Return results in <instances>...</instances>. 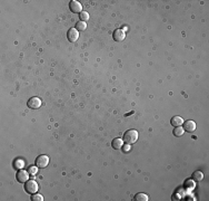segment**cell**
<instances>
[{"instance_id":"6da1fadb","label":"cell","mask_w":209,"mask_h":201,"mask_svg":"<svg viewBox=\"0 0 209 201\" xmlns=\"http://www.w3.org/2000/svg\"><path fill=\"white\" fill-rule=\"evenodd\" d=\"M138 140V132L136 130H128L124 134V141L127 144H134Z\"/></svg>"},{"instance_id":"5bb4252c","label":"cell","mask_w":209,"mask_h":201,"mask_svg":"<svg viewBox=\"0 0 209 201\" xmlns=\"http://www.w3.org/2000/svg\"><path fill=\"white\" fill-rule=\"evenodd\" d=\"M86 28H87V24L85 22H78L76 24V29L78 31H84L86 30Z\"/></svg>"},{"instance_id":"30bf717a","label":"cell","mask_w":209,"mask_h":201,"mask_svg":"<svg viewBox=\"0 0 209 201\" xmlns=\"http://www.w3.org/2000/svg\"><path fill=\"white\" fill-rule=\"evenodd\" d=\"M170 123H171V125L174 128H176V126H181L183 123H184V119L180 117V116H174L171 119V121H170Z\"/></svg>"},{"instance_id":"5b68a950","label":"cell","mask_w":209,"mask_h":201,"mask_svg":"<svg viewBox=\"0 0 209 201\" xmlns=\"http://www.w3.org/2000/svg\"><path fill=\"white\" fill-rule=\"evenodd\" d=\"M69 9L71 10V13H81V10H82V6L80 2L78 1H76V0H71L70 2H69Z\"/></svg>"},{"instance_id":"9a60e30c","label":"cell","mask_w":209,"mask_h":201,"mask_svg":"<svg viewBox=\"0 0 209 201\" xmlns=\"http://www.w3.org/2000/svg\"><path fill=\"white\" fill-rule=\"evenodd\" d=\"M192 179L195 180V181H201V180L204 179V173H202L201 171L194 172V174H192Z\"/></svg>"},{"instance_id":"44dd1931","label":"cell","mask_w":209,"mask_h":201,"mask_svg":"<svg viewBox=\"0 0 209 201\" xmlns=\"http://www.w3.org/2000/svg\"><path fill=\"white\" fill-rule=\"evenodd\" d=\"M187 185H190V187H191V188H194V187H195V183H190V180H187Z\"/></svg>"},{"instance_id":"e0dca14e","label":"cell","mask_w":209,"mask_h":201,"mask_svg":"<svg viewBox=\"0 0 209 201\" xmlns=\"http://www.w3.org/2000/svg\"><path fill=\"white\" fill-rule=\"evenodd\" d=\"M79 18H80V22H86V20L89 19V13H86V11H81V13H79Z\"/></svg>"},{"instance_id":"9c48e42d","label":"cell","mask_w":209,"mask_h":201,"mask_svg":"<svg viewBox=\"0 0 209 201\" xmlns=\"http://www.w3.org/2000/svg\"><path fill=\"white\" fill-rule=\"evenodd\" d=\"M184 124V130L186 131V132H194L195 130H196V123L194 122V121L191 120H188L186 121V122H184L183 123Z\"/></svg>"},{"instance_id":"ba28073f","label":"cell","mask_w":209,"mask_h":201,"mask_svg":"<svg viewBox=\"0 0 209 201\" xmlns=\"http://www.w3.org/2000/svg\"><path fill=\"white\" fill-rule=\"evenodd\" d=\"M113 37L116 42H122V40L126 38V34L122 29H116L113 31Z\"/></svg>"},{"instance_id":"277c9868","label":"cell","mask_w":209,"mask_h":201,"mask_svg":"<svg viewBox=\"0 0 209 201\" xmlns=\"http://www.w3.org/2000/svg\"><path fill=\"white\" fill-rule=\"evenodd\" d=\"M28 178H29V172L25 171V170H19L16 174V179H17L18 182L20 183H26L28 181Z\"/></svg>"},{"instance_id":"8fae6325","label":"cell","mask_w":209,"mask_h":201,"mask_svg":"<svg viewBox=\"0 0 209 201\" xmlns=\"http://www.w3.org/2000/svg\"><path fill=\"white\" fill-rule=\"evenodd\" d=\"M122 145H124V142H122L121 139H113V142H111V146H113L115 150H119V149H121Z\"/></svg>"},{"instance_id":"52a82bcc","label":"cell","mask_w":209,"mask_h":201,"mask_svg":"<svg viewBox=\"0 0 209 201\" xmlns=\"http://www.w3.org/2000/svg\"><path fill=\"white\" fill-rule=\"evenodd\" d=\"M67 38L69 42L75 43L76 40L79 38V33H78V30L76 29V28H71V29H69L67 33Z\"/></svg>"},{"instance_id":"7a4b0ae2","label":"cell","mask_w":209,"mask_h":201,"mask_svg":"<svg viewBox=\"0 0 209 201\" xmlns=\"http://www.w3.org/2000/svg\"><path fill=\"white\" fill-rule=\"evenodd\" d=\"M38 183L35 181V180H28L25 183V190L27 193H30V194H34L38 191Z\"/></svg>"},{"instance_id":"4fadbf2b","label":"cell","mask_w":209,"mask_h":201,"mask_svg":"<svg viewBox=\"0 0 209 201\" xmlns=\"http://www.w3.org/2000/svg\"><path fill=\"white\" fill-rule=\"evenodd\" d=\"M185 133V130L184 128H181V126H176L174 128V135L175 136H183Z\"/></svg>"},{"instance_id":"d6986e66","label":"cell","mask_w":209,"mask_h":201,"mask_svg":"<svg viewBox=\"0 0 209 201\" xmlns=\"http://www.w3.org/2000/svg\"><path fill=\"white\" fill-rule=\"evenodd\" d=\"M37 165L36 167H30L29 169H28V172H29L30 174H32V176H35V174H37V172H38V170H37Z\"/></svg>"},{"instance_id":"2e32d148","label":"cell","mask_w":209,"mask_h":201,"mask_svg":"<svg viewBox=\"0 0 209 201\" xmlns=\"http://www.w3.org/2000/svg\"><path fill=\"white\" fill-rule=\"evenodd\" d=\"M24 165H25V162L22 161V160H20V159H18V160H16L15 162H13V168L15 169H22L24 168Z\"/></svg>"},{"instance_id":"8992f818","label":"cell","mask_w":209,"mask_h":201,"mask_svg":"<svg viewBox=\"0 0 209 201\" xmlns=\"http://www.w3.org/2000/svg\"><path fill=\"white\" fill-rule=\"evenodd\" d=\"M27 104H28V107L31 110H37L41 106V99L39 97H31Z\"/></svg>"},{"instance_id":"ac0fdd59","label":"cell","mask_w":209,"mask_h":201,"mask_svg":"<svg viewBox=\"0 0 209 201\" xmlns=\"http://www.w3.org/2000/svg\"><path fill=\"white\" fill-rule=\"evenodd\" d=\"M31 200L32 201H42L43 200V197H42L41 194H39V193H34L32 194V197H31Z\"/></svg>"},{"instance_id":"3957f363","label":"cell","mask_w":209,"mask_h":201,"mask_svg":"<svg viewBox=\"0 0 209 201\" xmlns=\"http://www.w3.org/2000/svg\"><path fill=\"white\" fill-rule=\"evenodd\" d=\"M36 165L38 168H46L48 165V163H49V158L45 155V154H42V155H39L37 159H36Z\"/></svg>"},{"instance_id":"ffe728a7","label":"cell","mask_w":209,"mask_h":201,"mask_svg":"<svg viewBox=\"0 0 209 201\" xmlns=\"http://www.w3.org/2000/svg\"><path fill=\"white\" fill-rule=\"evenodd\" d=\"M122 151L124 152H128L130 150V144H125V145H122Z\"/></svg>"},{"instance_id":"7c38bea8","label":"cell","mask_w":209,"mask_h":201,"mask_svg":"<svg viewBox=\"0 0 209 201\" xmlns=\"http://www.w3.org/2000/svg\"><path fill=\"white\" fill-rule=\"evenodd\" d=\"M135 201H148V196L145 194V193H137L136 196H135Z\"/></svg>"}]
</instances>
